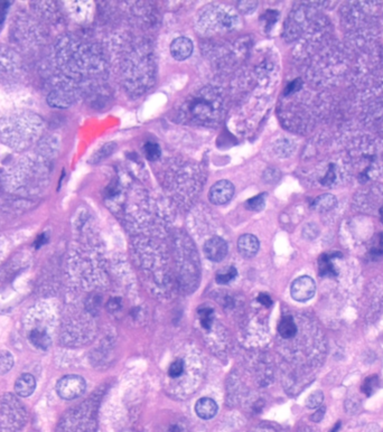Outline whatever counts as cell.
<instances>
[{"mask_svg":"<svg viewBox=\"0 0 383 432\" xmlns=\"http://www.w3.org/2000/svg\"><path fill=\"white\" fill-rule=\"evenodd\" d=\"M30 340L33 346H35L37 349H40V351H47L52 343L51 337L47 334V332L42 328L33 329L30 334Z\"/></svg>","mask_w":383,"mask_h":432,"instance_id":"10","label":"cell"},{"mask_svg":"<svg viewBox=\"0 0 383 432\" xmlns=\"http://www.w3.org/2000/svg\"><path fill=\"white\" fill-rule=\"evenodd\" d=\"M300 88H302V81H300L299 79L292 81L291 83L288 84V86L286 88L285 94H286V96H288V94L297 92V91H299Z\"/></svg>","mask_w":383,"mask_h":432,"instance_id":"26","label":"cell"},{"mask_svg":"<svg viewBox=\"0 0 383 432\" xmlns=\"http://www.w3.org/2000/svg\"><path fill=\"white\" fill-rule=\"evenodd\" d=\"M316 283L308 275H302L294 280L290 287V295L296 301L305 302L315 296Z\"/></svg>","mask_w":383,"mask_h":432,"instance_id":"2","label":"cell"},{"mask_svg":"<svg viewBox=\"0 0 383 432\" xmlns=\"http://www.w3.org/2000/svg\"><path fill=\"white\" fill-rule=\"evenodd\" d=\"M336 257H341V253H333L327 254L325 253L319 257L318 266H319V274L323 277H336L337 271L334 266L333 260Z\"/></svg>","mask_w":383,"mask_h":432,"instance_id":"9","label":"cell"},{"mask_svg":"<svg viewBox=\"0 0 383 432\" xmlns=\"http://www.w3.org/2000/svg\"><path fill=\"white\" fill-rule=\"evenodd\" d=\"M114 149H116V145H114V143H108V145L104 146L100 150L97 152L96 156H94L93 162L100 163L101 160H104V158L109 157V156L114 151Z\"/></svg>","mask_w":383,"mask_h":432,"instance_id":"19","label":"cell"},{"mask_svg":"<svg viewBox=\"0 0 383 432\" xmlns=\"http://www.w3.org/2000/svg\"><path fill=\"white\" fill-rule=\"evenodd\" d=\"M266 172H267V175H270V176H271V174H270V171H269V170H268V171H266ZM273 177H274V175H273ZM278 177H279V175H277V177H276V178H273V180H274V182H277V180L279 179V178H278ZM268 182H269V183H271V179H269V180H268Z\"/></svg>","mask_w":383,"mask_h":432,"instance_id":"33","label":"cell"},{"mask_svg":"<svg viewBox=\"0 0 383 432\" xmlns=\"http://www.w3.org/2000/svg\"><path fill=\"white\" fill-rule=\"evenodd\" d=\"M14 366V356L8 351H0V375H5Z\"/></svg>","mask_w":383,"mask_h":432,"instance_id":"14","label":"cell"},{"mask_svg":"<svg viewBox=\"0 0 383 432\" xmlns=\"http://www.w3.org/2000/svg\"><path fill=\"white\" fill-rule=\"evenodd\" d=\"M340 427H341V422H337L336 425H335V427L333 428V430L331 432H337V430L340 429Z\"/></svg>","mask_w":383,"mask_h":432,"instance_id":"32","label":"cell"},{"mask_svg":"<svg viewBox=\"0 0 383 432\" xmlns=\"http://www.w3.org/2000/svg\"><path fill=\"white\" fill-rule=\"evenodd\" d=\"M8 7H9V1H0V23L5 20Z\"/></svg>","mask_w":383,"mask_h":432,"instance_id":"29","label":"cell"},{"mask_svg":"<svg viewBox=\"0 0 383 432\" xmlns=\"http://www.w3.org/2000/svg\"><path fill=\"white\" fill-rule=\"evenodd\" d=\"M207 101L208 100H201L200 102H195L193 105L192 112L197 119H205L212 114V105L208 103Z\"/></svg>","mask_w":383,"mask_h":432,"instance_id":"13","label":"cell"},{"mask_svg":"<svg viewBox=\"0 0 383 432\" xmlns=\"http://www.w3.org/2000/svg\"><path fill=\"white\" fill-rule=\"evenodd\" d=\"M278 332L282 338L290 339L297 334V325L291 316L282 317L278 325Z\"/></svg>","mask_w":383,"mask_h":432,"instance_id":"11","label":"cell"},{"mask_svg":"<svg viewBox=\"0 0 383 432\" xmlns=\"http://www.w3.org/2000/svg\"><path fill=\"white\" fill-rule=\"evenodd\" d=\"M335 180H336L335 165L332 164L329 165L326 174H325L323 178L320 179V183H322V185H324V186H331V185L335 183Z\"/></svg>","mask_w":383,"mask_h":432,"instance_id":"21","label":"cell"},{"mask_svg":"<svg viewBox=\"0 0 383 432\" xmlns=\"http://www.w3.org/2000/svg\"><path fill=\"white\" fill-rule=\"evenodd\" d=\"M229 246L225 240L219 236L211 237L205 242L204 253L209 260L213 262H221L228 256Z\"/></svg>","mask_w":383,"mask_h":432,"instance_id":"4","label":"cell"},{"mask_svg":"<svg viewBox=\"0 0 383 432\" xmlns=\"http://www.w3.org/2000/svg\"><path fill=\"white\" fill-rule=\"evenodd\" d=\"M324 400V394L320 391H316V392L312 393L310 397H308L307 401H306V405L307 408L310 409H317L322 405Z\"/></svg>","mask_w":383,"mask_h":432,"instance_id":"18","label":"cell"},{"mask_svg":"<svg viewBox=\"0 0 383 432\" xmlns=\"http://www.w3.org/2000/svg\"><path fill=\"white\" fill-rule=\"evenodd\" d=\"M370 253H371V256L373 258L381 257L383 254V233H380L378 235L376 242H374V244L372 245L371 251H370Z\"/></svg>","mask_w":383,"mask_h":432,"instance_id":"24","label":"cell"},{"mask_svg":"<svg viewBox=\"0 0 383 432\" xmlns=\"http://www.w3.org/2000/svg\"><path fill=\"white\" fill-rule=\"evenodd\" d=\"M85 380L80 375L70 374L60 378L56 384V392L63 400H75L85 392Z\"/></svg>","mask_w":383,"mask_h":432,"instance_id":"1","label":"cell"},{"mask_svg":"<svg viewBox=\"0 0 383 432\" xmlns=\"http://www.w3.org/2000/svg\"><path fill=\"white\" fill-rule=\"evenodd\" d=\"M184 372V361L176 360L174 363H172L170 368H168V375L171 377H179Z\"/></svg>","mask_w":383,"mask_h":432,"instance_id":"22","label":"cell"},{"mask_svg":"<svg viewBox=\"0 0 383 432\" xmlns=\"http://www.w3.org/2000/svg\"><path fill=\"white\" fill-rule=\"evenodd\" d=\"M265 197H266L265 194H260L252 197V199L246 200L245 207L250 209V211H254V212L261 211V209H263V207H265L266 204Z\"/></svg>","mask_w":383,"mask_h":432,"instance_id":"16","label":"cell"},{"mask_svg":"<svg viewBox=\"0 0 383 432\" xmlns=\"http://www.w3.org/2000/svg\"><path fill=\"white\" fill-rule=\"evenodd\" d=\"M238 275V271L234 266H230V268L224 271V272H221L216 275V282L220 283V285H226V283L231 282L234 278Z\"/></svg>","mask_w":383,"mask_h":432,"instance_id":"17","label":"cell"},{"mask_svg":"<svg viewBox=\"0 0 383 432\" xmlns=\"http://www.w3.org/2000/svg\"><path fill=\"white\" fill-rule=\"evenodd\" d=\"M336 203L337 200L334 195L324 194L322 196L317 197V199L314 200L313 206H314V208L317 209L318 212H328L336 206Z\"/></svg>","mask_w":383,"mask_h":432,"instance_id":"12","label":"cell"},{"mask_svg":"<svg viewBox=\"0 0 383 432\" xmlns=\"http://www.w3.org/2000/svg\"><path fill=\"white\" fill-rule=\"evenodd\" d=\"M234 194V186L229 180H220L209 189V199L214 205H224L230 201Z\"/></svg>","mask_w":383,"mask_h":432,"instance_id":"3","label":"cell"},{"mask_svg":"<svg viewBox=\"0 0 383 432\" xmlns=\"http://www.w3.org/2000/svg\"><path fill=\"white\" fill-rule=\"evenodd\" d=\"M36 390V380L30 373L22 374L15 382V392L22 398L31 397Z\"/></svg>","mask_w":383,"mask_h":432,"instance_id":"7","label":"cell"},{"mask_svg":"<svg viewBox=\"0 0 383 432\" xmlns=\"http://www.w3.org/2000/svg\"><path fill=\"white\" fill-rule=\"evenodd\" d=\"M258 301L266 307H270L273 304V299L268 294H260L258 297Z\"/></svg>","mask_w":383,"mask_h":432,"instance_id":"27","label":"cell"},{"mask_svg":"<svg viewBox=\"0 0 383 432\" xmlns=\"http://www.w3.org/2000/svg\"><path fill=\"white\" fill-rule=\"evenodd\" d=\"M199 316H200V322L202 327L207 329V331H209L214 320V310L209 307H203L200 309Z\"/></svg>","mask_w":383,"mask_h":432,"instance_id":"15","label":"cell"},{"mask_svg":"<svg viewBox=\"0 0 383 432\" xmlns=\"http://www.w3.org/2000/svg\"><path fill=\"white\" fill-rule=\"evenodd\" d=\"M219 406L213 399L202 398L195 404V412L203 420H209L214 418L217 413Z\"/></svg>","mask_w":383,"mask_h":432,"instance_id":"8","label":"cell"},{"mask_svg":"<svg viewBox=\"0 0 383 432\" xmlns=\"http://www.w3.org/2000/svg\"><path fill=\"white\" fill-rule=\"evenodd\" d=\"M259 240L252 234H244L238 240V250L245 259L253 258L259 251Z\"/></svg>","mask_w":383,"mask_h":432,"instance_id":"5","label":"cell"},{"mask_svg":"<svg viewBox=\"0 0 383 432\" xmlns=\"http://www.w3.org/2000/svg\"><path fill=\"white\" fill-rule=\"evenodd\" d=\"M193 53V43L187 37H178L171 45V54L177 61L188 59Z\"/></svg>","mask_w":383,"mask_h":432,"instance_id":"6","label":"cell"},{"mask_svg":"<svg viewBox=\"0 0 383 432\" xmlns=\"http://www.w3.org/2000/svg\"><path fill=\"white\" fill-rule=\"evenodd\" d=\"M377 384H378V376L377 375L369 376L364 381L363 385H362V391H363V393H365L366 396H371L377 388Z\"/></svg>","mask_w":383,"mask_h":432,"instance_id":"23","label":"cell"},{"mask_svg":"<svg viewBox=\"0 0 383 432\" xmlns=\"http://www.w3.org/2000/svg\"><path fill=\"white\" fill-rule=\"evenodd\" d=\"M324 414H325V408H319L318 410L316 411V412L312 415V421H314V422H319L320 420H322L323 419V417H324Z\"/></svg>","mask_w":383,"mask_h":432,"instance_id":"30","label":"cell"},{"mask_svg":"<svg viewBox=\"0 0 383 432\" xmlns=\"http://www.w3.org/2000/svg\"><path fill=\"white\" fill-rule=\"evenodd\" d=\"M160 154H162V151H160V148L157 143L147 142L145 145V155L149 160L158 159Z\"/></svg>","mask_w":383,"mask_h":432,"instance_id":"20","label":"cell"},{"mask_svg":"<svg viewBox=\"0 0 383 432\" xmlns=\"http://www.w3.org/2000/svg\"><path fill=\"white\" fill-rule=\"evenodd\" d=\"M276 149H277L279 156H289L294 150V146L288 140H280L279 145L276 146Z\"/></svg>","mask_w":383,"mask_h":432,"instance_id":"25","label":"cell"},{"mask_svg":"<svg viewBox=\"0 0 383 432\" xmlns=\"http://www.w3.org/2000/svg\"><path fill=\"white\" fill-rule=\"evenodd\" d=\"M47 241H48L47 234H46V233L40 234V235H38V237H37L36 240H35V243H34L35 248H36V249H39L40 246H43L44 244H46V243H47Z\"/></svg>","mask_w":383,"mask_h":432,"instance_id":"28","label":"cell"},{"mask_svg":"<svg viewBox=\"0 0 383 432\" xmlns=\"http://www.w3.org/2000/svg\"><path fill=\"white\" fill-rule=\"evenodd\" d=\"M167 432H184V431H183V429L179 426L175 425V426H172L170 429L167 430Z\"/></svg>","mask_w":383,"mask_h":432,"instance_id":"31","label":"cell"},{"mask_svg":"<svg viewBox=\"0 0 383 432\" xmlns=\"http://www.w3.org/2000/svg\"><path fill=\"white\" fill-rule=\"evenodd\" d=\"M380 216H381V221L383 222V204H382V206L380 207Z\"/></svg>","mask_w":383,"mask_h":432,"instance_id":"34","label":"cell"}]
</instances>
